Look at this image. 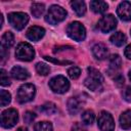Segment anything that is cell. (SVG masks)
<instances>
[{"mask_svg":"<svg viewBox=\"0 0 131 131\" xmlns=\"http://www.w3.org/2000/svg\"><path fill=\"white\" fill-rule=\"evenodd\" d=\"M102 82H103L102 75L96 69L88 68V76H87V78L84 81L85 86L88 89H90L92 91H95V90H97L100 87Z\"/></svg>","mask_w":131,"mask_h":131,"instance_id":"6da1fadb","label":"cell"},{"mask_svg":"<svg viewBox=\"0 0 131 131\" xmlns=\"http://www.w3.org/2000/svg\"><path fill=\"white\" fill-rule=\"evenodd\" d=\"M67 17V11L59 5H51L45 15V20L51 25H56Z\"/></svg>","mask_w":131,"mask_h":131,"instance_id":"7a4b0ae2","label":"cell"},{"mask_svg":"<svg viewBox=\"0 0 131 131\" xmlns=\"http://www.w3.org/2000/svg\"><path fill=\"white\" fill-rule=\"evenodd\" d=\"M67 34L75 41H83L86 37L85 27L79 21H73L67 27Z\"/></svg>","mask_w":131,"mask_h":131,"instance_id":"3957f363","label":"cell"},{"mask_svg":"<svg viewBox=\"0 0 131 131\" xmlns=\"http://www.w3.org/2000/svg\"><path fill=\"white\" fill-rule=\"evenodd\" d=\"M49 87L54 93L62 94V93H66L69 90L70 82L66 77H63L61 75H58V76L53 77L49 81Z\"/></svg>","mask_w":131,"mask_h":131,"instance_id":"277c9868","label":"cell"},{"mask_svg":"<svg viewBox=\"0 0 131 131\" xmlns=\"http://www.w3.org/2000/svg\"><path fill=\"white\" fill-rule=\"evenodd\" d=\"M15 56L17 59L23 61H30L34 59L35 56V50L29 43L21 42L17 45L15 49Z\"/></svg>","mask_w":131,"mask_h":131,"instance_id":"5b68a950","label":"cell"},{"mask_svg":"<svg viewBox=\"0 0 131 131\" xmlns=\"http://www.w3.org/2000/svg\"><path fill=\"white\" fill-rule=\"evenodd\" d=\"M36 93V88L33 84H24L21 85L18 90H17V94H16V99L19 103H26L31 101Z\"/></svg>","mask_w":131,"mask_h":131,"instance_id":"8992f818","label":"cell"},{"mask_svg":"<svg viewBox=\"0 0 131 131\" xmlns=\"http://www.w3.org/2000/svg\"><path fill=\"white\" fill-rule=\"evenodd\" d=\"M29 21V15L25 12H11L8 14V23L17 31L23 30Z\"/></svg>","mask_w":131,"mask_h":131,"instance_id":"52a82bcc","label":"cell"},{"mask_svg":"<svg viewBox=\"0 0 131 131\" xmlns=\"http://www.w3.org/2000/svg\"><path fill=\"white\" fill-rule=\"evenodd\" d=\"M18 121V113L14 108H8L1 114V126L3 128H12Z\"/></svg>","mask_w":131,"mask_h":131,"instance_id":"ba28073f","label":"cell"},{"mask_svg":"<svg viewBox=\"0 0 131 131\" xmlns=\"http://www.w3.org/2000/svg\"><path fill=\"white\" fill-rule=\"evenodd\" d=\"M97 124H98V128L100 131H114L115 130V121L112 115L105 111H102L98 115Z\"/></svg>","mask_w":131,"mask_h":131,"instance_id":"9c48e42d","label":"cell"},{"mask_svg":"<svg viewBox=\"0 0 131 131\" xmlns=\"http://www.w3.org/2000/svg\"><path fill=\"white\" fill-rule=\"evenodd\" d=\"M117 27V19L113 14L103 15L97 24V28L102 33H108Z\"/></svg>","mask_w":131,"mask_h":131,"instance_id":"30bf717a","label":"cell"},{"mask_svg":"<svg viewBox=\"0 0 131 131\" xmlns=\"http://www.w3.org/2000/svg\"><path fill=\"white\" fill-rule=\"evenodd\" d=\"M117 14L124 21L131 20V2L129 1L121 2L117 8Z\"/></svg>","mask_w":131,"mask_h":131,"instance_id":"8fae6325","label":"cell"},{"mask_svg":"<svg viewBox=\"0 0 131 131\" xmlns=\"http://www.w3.org/2000/svg\"><path fill=\"white\" fill-rule=\"evenodd\" d=\"M45 35V30L38 26H33L27 31V38L31 41H39Z\"/></svg>","mask_w":131,"mask_h":131,"instance_id":"7c38bea8","label":"cell"},{"mask_svg":"<svg viewBox=\"0 0 131 131\" xmlns=\"http://www.w3.org/2000/svg\"><path fill=\"white\" fill-rule=\"evenodd\" d=\"M92 53L94 55V57L96 59L102 60L105 59L108 55V50L106 48V46L102 43H97L92 47Z\"/></svg>","mask_w":131,"mask_h":131,"instance_id":"4fadbf2b","label":"cell"},{"mask_svg":"<svg viewBox=\"0 0 131 131\" xmlns=\"http://www.w3.org/2000/svg\"><path fill=\"white\" fill-rule=\"evenodd\" d=\"M12 78L16 79V80H26L30 77V73L27 69L23 68V67H19V66H15L11 69V72H10Z\"/></svg>","mask_w":131,"mask_h":131,"instance_id":"5bb4252c","label":"cell"},{"mask_svg":"<svg viewBox=\"0 0 131 131\" xmlns=\"http://www.w3.org/2000/svg\"><path fill=\"white\" fill-rule=\"evenodd\" d=\"M82 105L83 102L78 97H71L68 100V110L72 115H76L77 113H79L82 108Z\"/></svg>","mask_w":131,"mask_h":131,"instance_id":"9a60e30c","label":"cell"},{"mask_svg":"<svg viewBox=\"0 0 131 131\" xmlns=\"http://www.w3.org/2000/svg\"><path fill=\"white\" fill-rule=\"evenodd\" d=\"M122 66V59L118 54H113L110 57V68H108V73L110 75L112 74H118V70H120Z\"/></svg>","mask_w":131,"mask_h":131,"instance_id":"2e32d148","label":"cell"},{"mask_svg":"<svg viewBox=\"0 0 131 131\" xmlns=\"http://www.w3.org/2000/svg\"><path fill=\"white\" fill-rule=\"evenodd\" d=\"M108 5L106 2L104 1H100V0H93L90 2V8L92 9L93 12L95 13H103L106 11Z\"/></svg>","mask_w":131,"mask_h":131,"instance_id":"e0dca14e","label":"cell"},{"mask_svg":"<svg viewBox=\"0 0 131 131\" xmlns=\"http://www.w3.org/2000/svg\"><path fill=\"white\" fill-rule=\"evenodd\" d=\"M120 125L123 129H131V110H127L121 114Z\"/></svg>","mask_w":131,"mask_h":131,"instance_id":"ac0fdd59","label":"cell"},{"mask_svg":"<svg viewBox=\"0 0 131 131\" xmlns=\"http://www.w3.org/2000/svg\"><path fill=\"white\" fill-rule=\"evenodd\" d=\"M14 43V36L11 32L7 31L5 32L3 35H2V38H1V47L3 48H6V49H9Z\"/></svg>","mask_w":131,"mask_h":131,"instance_id":"d6986e66","label":"cell"},{"mask_svg":"<svg viewBox=\"0 0 131 131\" xmlns=\"http://www.w3.org/2000/svg\"><path fill=\"white\" fill-rule=\"evenodd\" d=\"M71 6H72L73 10H74L79 16L84 15L85 12H86V5H85V2H84V1H81V0L72 1V2H71Z\"/></svg>","mask_w":131,"mask_h":131,"instance_id":"ffe728a7","label":"cell"},{"mask_svg":"<svg viewBox=\"0 0 131 131\" xmlns=\"http://www.w3.org/2000/svg\"><path fill=\"white\" fill-rule=\"evenodd\" d=\"M110 41L116 46H122L126 42V36L122 32H116L111 36Z\"/></svg>","mask_w":131,"mask_h":131,"instance_id":"44dd1931","label":"cell"},{"mask_svg":"<svg viewBox=\"0 0 131 131\" xmlns=\"http://www.w3.org/2000/svg\"><path fill=\"white\" fill-rule=\"evenodd\" d=\"M44 10H45L44 4H42V3H33L32 4L31 11H32V14L35 17H37V18L40 17L44 13Z\"/></svg>","mask_w":131,"mask_h":131,"instance_id":"7402d4cb","label":"cell"},{"mask_svg":"<svg viewBox=\"0 0 131 131\" xmlns=\"http://www.w3.org/2000/svg\"><path fill=\"white\" fill-rule=\"evenodd\" d=\"M34 130L35 131H53V128H52L51 123L47 121H42V122H38L35 124Z\"/></svg>","mask_w":131,"mask_h":131,"instance_id":"603a6c76","label":"cell"},{"mask_svg":"<svg viewBox=\"0 0 131 131\" xmlns=\"http://www.w3.org/2000/svg\"><path fill=\"white\" fill-rule=\"evenodd\" d=\"M40 112H42L46 115H52V114H55L57 112V107L52 102H46L45 104H43L40 107Z\"/></svg>","mask_w":131,"mask_h":131,"instance_id":"cb8c5ba5","label":"cell"},{"mask_svg":"<svg viewBox=\"0 0 131 131\" xmlns=\"http://www.w3.org/2000/svg\"><path fill=\"white\" fill-rule=\"evenodd\" d=\"M81 118H82V121H83L84 124H86V125H91V124L93 123V121H94L95 115H94V113H93L92 111L87 110V111H85V112L82 114Z\"/></svg>","mask_w":131,"mask_h":131,"instance_id":"d4e9b609","label":"cell"},{"mask_svg":"<svg viewBox=\"0 0 131 131\" xmlns=\"http://www.w3.org/2000/svg\"><path fill=\"white\" fill-rule=\"evenodd\" d=\"M11 100V95L8 91L6 90H1L0 92V104L1 106H5L7 105Z\"/></svg>","mask_w":131,"mask_h":131,"instance_id":"484cf974","label":"cell"},{"mask_svg":"<svg viewBox=\"0 0 131 131\" xmlns=\"http://www.w3.org/2000/svg\"><path fill=\"white\" fill-rule=\"evenodd\" d=\"M36 71L39 75H42V76H46L49 74L50 72V68L46 64V63H43V62H38L36 64Z\"/></svg>","mask_w":131,"mask_h":131,"instance_id":"4316f807","label":"cell"},{"mask_svg":"<svg viewBox=\"0 0 131 131\" xmlns=\"http://www.w3.org/2000/svg\"><path fill=\"white\" fill-rule=\"evenodd\" d=\"M68 74H69V76H70L71 79L75 80V79L79 78V76H80V74H81V70H80V68H78V67H71V68L68 70Z\"/></svg>","mask_w":131,"mask_h":131,"instance_id":"83f0119b","label":"cell"},{"mask_svg":"<svg viewBox=\"0 0 131 131\" xmlns=\"http://www.w3.org/2000/svg\"><path fill=\"white\" fill-rule=\"evenodd\" d=\"M0 82L2 86H8L10 85V79L8 78V75L5 70H1V75H0Z\"/></svg>","mask_w":131,"mask_h":131,"instance_id":"f1b7e54d","label":"cell"},{"mask_svg":"<svg viewBox=\"0 0 131 131\" xmlns=\"http://www.w3.org/2000/svg\"><path fill=\"white\" fill-rule=\"evenodd\" d=\"M35 118H36V115H35L34 113H32V112H27V113L24 115V121H25L26 123H28V124L32 123Z\"/></svg>","mask_w":131,"mask_h":131,"instance_id":"f546056e","label":"cell"},{"mask_svg":"<svg viewBox=\"0 0 131 131\" xmlns=\"http://www.w3.org/2000/svg\"><path fill=\"white\" fill-rule=\"evenodd\" d=\"M123 98L128 101L131 102V86H128L124 91H123Z\"/></svg>","mask_w":131,"mask_h":131,"instance_id":"4dcf8cb0","label":"cell"},{"mask_svg":"<svg viewBox=\"0 0 131 131\" xmlns=\"http://www.w3.org/2000/svg\"><path fill=\"white\" fill-rule=\"evenodd\" d=\"M72 131H87V130L84 128L83 125H81L79 123H75L73 128H72Z\"/></svg>","mask_w":131,"mask_h":131,"instance_id":"1f68e13d","label":"cell"},{"mask_svg":"<svg viewBox=\"0 0 131 131\" xmlns=\"http://www.w3.org/2000/svg\"><path fill=\"white\" fill-rule=\"evenodd\" d=\"M114 79H115V81H116V83H117L118 85H122V84H124V77H123L122 75L117 74L116 77H115Z\"/></svg>","mask_w":131,"mask_h":131,"instance_id":"d6a6232c","label":"cell"},{"mask_svg":"<svg viewBox=\"0 0 131 131\" xmlns=\"http://www.w3.org/2000/svg\"><path fill=\"white\" fill-rule=\"evenodd\" d=\"M45 59L47 60H50V61H53V62H56V63H59V64H66V63H71V61H59V60H56V59H53L51 57H48V56H44Z\"/></svg>","mask_w":131,"mask_h":131,"instance_id":"836d02e7","label":"cell"},{"mask_svg":"<svg viewBox=\"0 0 131 131\" xmlns=\"http://www.w3.org/2000/svg\"><path fill=\"white\" fill-rule=\"evenodd\" d=\"M124 54H125V56H126L127 58L131 59V44H129V45L126 47V49H125V51H124Z\"/></svg>","mask_w":131,"mask_h":131,"instance_id":"e575fe53","label":"cell"},{"mask_svg":"<svg viewBox=\"0 0 131 131\" xmlns=\"http://www.w3.org/2000/svg\"><path fill=\"white\" fill-rule=\"evenodd\" d=\"M16 131H28V129H27L26 127H19Z\"/></svg>","mask_w":131,"mask_h":131,"instance_id":"d590c367","label":"cell"},{"mask_svg":"<svg viewBox=\"0 0 131 131\" xmlns=\"http://www.w3.org/2000/svg\"><path fill=\"white\" fill-rule=\"evenodd\" d=\"M128 76H129V79H130V81H131V70L129 71V73H128Z\"/></svg>","mask_w":131,"mask_h":131,"instance_id":"8d00e7d4","label":"cell"},{"mask_svg":"<svg viewBox=\"0 0 131 131\" xmlns=\"http://www.w3.org/2000/svg\"><path fill=\"white\" fill-rule=\"evenodd\" d=\"M130 33H131V31H130Z\"/></svg>","mask_w":131,"mask_h":131,"instance_id":"74e56055","label":"cell"}]
</instances>
